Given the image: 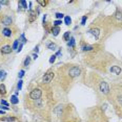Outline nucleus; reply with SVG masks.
<instances>
[{
	"mask_svg": "<svg viewBox=\"0 0 122 122\" xmlns=\"http://www.w3.org/2000/svg\"><path fill=\"white\" fill-rule=\"evenodd\" d=\"M41 96H42V90L39 88L34 89V90L30 93V98L34 101L38 100V99H41Z\"/></svg>",
	"mask_w": 122,
	"mask_h": 122,
	"instance_id": "f257e3e1",
	"label": "nucleus"
},
{
	"mask_svg": "<svg viewBox=\"0 0 122 122\" xmlns=\"http://www.w3.org/2000/svg\"><path fill=\"white\" fill-rule=\"evenodd\" d=\"M99 90H100V92L102 94H104V95H107V94L110 93V86L109 84H107L106 81H101L100 82V85H99Z\"/></svg>",
	"mask_w": 122,
	"mask_h": 122,
	"instance_id": "f03ea898",
	"label": "nucleus"
},
{
	"mask_svg": "<svg viewBox=\"0 0 122 122\" xmlns=\"http://www.w3.org/2000/svg\"><path fill=\"white\" fill-rule=\"evenodd\" d=\"M81 73V70H80L79 67H72L70 70H68V76L72 77V78H75V77H78Z\"/></svg>",
	"mask_w": 122,
	"mask_h": 122,
	"instance_id": "7ed1b4c3",
	"label": "nucleus"
},
{
	"mask_svg": "<svg viewBox=\"0 0 122 122\" xmlns=\"http://www.w3.org/2000/svg\"><path fill=\"white\" fill-rule=\"evenodd\" d=\"M54 76H55L54 72H52V71L48 72L46 74H44V76H43V78H42L43 82H44V84H49V82H51L52 80H53V78H54Z\"/></svg>",
	"mask_w": 122,
	"mask_h": 122,
	"instance_id": "20e7f679",
	"label": "nucleus"
},
{
	"mask_svg": "<svg viewBox=\"0 0 122 122\" xmlns=\"http://www.w3.org/2000/svg\"><path fill=\"white\" fill-rule=\"evenodd\" d=\"M115 102L117 103L118 107H121L122 109V92H118L117 95L115 97Z\"/></svg>",
	"mask_w": 122,
	"mask_h": 122,
	"instance_id": "39448f33",
	"label": "nucleus"
},
{
	"mask_svg": "<svg viewBox=\"0 0 122 122\" xmlns=\"http://www.w3.org/2000/svg\"><path fill=\"white\" fill-rule=\"evenodd\" d=\"M12 47H11L10 45H4L1 47V49H0V51H1L2 54H10L11 52H12Z\"/></svg>",
	"mask_w": 122,
	"mask_h": 122,
	"instance_id": "423d86ee",
	"label": "nucleus"
},
{
	"mask_svg": "<svg viewBox=\"0 0 122 122\" xmlns=\"http://www.w3.org/2000/svg\"><path fill=\"white\" fill-rule=\"evenodd\" d=\"M12 22H13V19H12V17L11 16H5V17L2 19V23L4 24V25H11L12 24Z\"/></svg>",
	"mask_w": 122,
	"mask_h": 122,
	"instance_id": "0eeeda50",
	"label": "nucleus"
},
{
	"mask_svg": "<svg viewBox=\"0 0 122 122\" xmlns=\"http://www.w3.org/2000/svg\"><path fill=\"white\" fill-rule=\"evenodd\" d=\"M90 32L93 36H95V38L96 39H98L99 38V36H100V29L99 28H92L91 30H90Z\"/></svg>",
	"mask_w": 122,
	"mask_h": 122,
	"instance_id": "6e6552de",
	"label": "nucleus"
},
{
	"mask_svg": "<svg viewBox=\"0 0 122 122\" xmlns=\"http://www.w3.org/2000/svg\"><path fill=\"white\" fill-rule=\"evenodd\" d=\"M115 19L118 23H122V10H117L115 15Z\"/></svg>",
	"mask_w": 122,
	"mask_h": 122,
	"instance_id": "1a4fd4ad",
	"label": "nucleus"
},
{
	"mask_svg": "<svg viewBox=\"0 0 122 122\" xmlns=\"http://www.w3.org/2000/svg\"><path fill=\"white\" fill-rule=\"evenodd\" d=\"M2 34H3L4 37L10 38L11 36H12V30H11L10 28H7V27H5V28L2 29Z\"/></svg>",
	"mask_w": 122,
	"mask_h": 122,
	"instance_id": "9d476101",
	"label": "nucleus"
},
{
	"mask_svg": "<svg viewBox=\"0 0 122 122\" xmlns=\"http://www.w3.org/2000/svg\"><path fill=\"white\" fill-rule=\"evenodd\" d=\"M54 112L57 114V116H59V117H60V116L62 115V105H61V104L57 105V107H56V109L54 110Z\"/></svg>",
	"mask_w": 122,
	"mask_h": 122,
	"instance_id": "9b49d317",
	"label": "nucleus"
},
{
	"mask_svg": "<svg viewBox=\"0 0 122 122\" xmlns=\"http://www.w3.org/2000/svg\"><path fill=\"white\" fill-rule=\"evenodd\" d=\"M11 103H13V104H18L19 103V99L16 95H13L12 97H11Z\"/></svg>",
	"mask_w": 122,
	"mask_h": 122,
	"instance_id": "f8f14e48",
	"label": "nucleus"
},
{
	"mask_svg": "<svg viewBox=\"0 0 122 122\" xmlns=\"http://www.w3.org/2000/svg\"><path fill=\"white\" fill-rule=\"evenodd\" d=\"M0 94H2V95L6 94V88H5V86L3 84L0 85Z\"/></svg>",
	"mask_w": 122,
	"mask_h": 122,
	"instance_id": "ddd939ff",
	"label": "nucleus"
},
{
	"mask_svg": "<svg viewBox=\"0 0 122 122\" xmlns=\"http://www.w3.org/2000/svg\"><path fill=\"white\" fill-rule=\"evenodd\" d=\"M52 32H53V35H54V36H58V34L60 32V28H59V27H56V26L53 27V28H52Z\"/></svg>",
	"mask_w": 122,
	"mask_h": 122,
	"instance_id": "4468645a",
	"label": "nucleus"
},
{
	"mask_svg": "<svg viewBox=\"0 0 122 122\" xmlns=\"http://www.w3.org/2000/svg\"><path fill=\"white\" fill-rule=\"evenodd\" d=\"M64 23L66 24V25H70V24L72 23V19L68 17V16H65L64 17Z\"/></svg>",
	"mask_w": 122,
	"mask_h": 122,
	"instance_id": "2eb2a0df",
	"label": "nucleus"
},
{
	"mask_svg": "<svg viewBox=\"0 0 122 122\" xmlns=\"http://www.w3.org/2000/svg\"><path fill=\"white\" fill-rule=\"evenodd\" d=\"M83 51H91V50H93V49H94V47L93 46H84V47H83Z\"/></svg>",
	"mask_w": 122,
	"mask_h": 122,
	"instance_id": "dca6fc26",
	"label": "nucleus"
},
{
	"mask_svg": "<svg viewBox=\"0 0 122 122\" xmlns=\"http://www.w3.org/2000/svg\"><path fill=\"white\" fill-rule=\"evenodd\" d=\"M18 44H19V40H15L13 46H12V49H18Z\"/></svg>",
	"mask_w": 122,
	"mask_h": 122,
	"instance_id": "f3484780",
	"label": "nucleus"
},
{
	"mask_svg": "<svg viewBox=\"0 0 122 122\" xmlns=\"http://www.w3.org/2000/svg\"><path fill=\"white\" fill-rule=\"evenodd\" d=\"M68 46L70 47H74L75 46V39L74 38H71V41L68 42Z\"/></svg>",
	"mask_w": 122,
	"mask_h": 122,
	"instance_id": "a211bd4d",
	"label": "nucleus"
},
{
	"mask_svg": "<svg viewBox=\"0 0 122 122\" xmlns=\"http://www.w3.org/2000/svg\"><path fill=\"white\" fill-rule=\"evenodd\" d=\"M63 17H64V15H63L62 13H57V14H56V18L58 19V20H60V19H62Z\"/></svg>",
	"mask_w": 122,
	"mask_h": 122,
	"instance_id": "6ab92c4d",
	"label": "nucleus"
},
{
	"mask_svg": "<svg viewBox=\"0 0 122 122\" xmlns=\"http://www.w3.org/2000/svg\"><path fill=\"white\" fill-rule=\"evenodd\" d=\"M49 47V49H51V50H55V48H56V44H54V43H52V44H49V45L48 46Z\"/></svg>",
	"mask_w": 122,
	"mask_h": 122,
	"instance_id": "aec40b11",
	"label": "nucleus"
},
{
	"mask_svg": "<svg viewBox=\"0 0 122 122\" xmlns=\"http://www.w3.org/2000/svg\"><path fill=\"white\" fill-rule=\"evenodd\" d=\"M30 63V57L27 56L26 59H25V61H24V66H29Z\"/></svg>",
	"mask_w": 122,
	"mask_h": 122,
	"instance_id": "412c9836",
	"label": "nucleus"
},
{
	"mask_svg": "<svg viewBox=\"0 0 122 122\" xmlns=\"http://www.w3.org/2000/svg\"><path fill=\"white\" fill-rule=\"evenodd\" d=\"M60 24H62V21H61V20H56V21L54 22V25L56 26V27H59Z\"/></svg>",
	"mask_w": 122,
	"mask_h": 122,
	"instance_id": "4be33fe9",
	"label": "nucleus"
},
{
	"mask_svg": "<svg viewBox=\"0 0 122 122\" xmlns=\"http://www.w3.org/2000/svg\"><path fill=\"white\" fill-rule=\"evenodd\" d=\"M37 2H38V3H39L40 5H42V6H45V5H46V4H48V3H49V2H48V1H41V0H38V1H37Z\"/></svg>",
	"mask_w": 122,
	"mask_h": 122,
	"instance_id": "5701e85b",
	"label": "nucleus"
},
{
	"mask_svg": "<svg viewBox=\"0 0 122 122\" xmlns=\"http://www.w3.org/2000/svg\"><path fill=\"white\" fill-rule=\"evenodd\" d=\"M68 38H70V32L66 31L65 34H64V36H63V39H64L65 41H67V40H68Z\"/></svg>",
	"mask_w": 122,
	"mask_h": 122,
	"instance_id": "b1692460",
	"label": "nucleus"
},
{
	"mask_svg": "<svg viewBox=\"0 0 122 122\" xmlns=\"http://www.w3.org/2000/svg\"><path fill=\"white\" fill-rule=\"evenodd\" d=\"M55 61H56V55H52L51 59H49V63L53 64V63L55 62Z\"/></svg>",
	"mask_w": 122,
	"mask_h": 122,
	"instance_id": "393cba45",
	"label": "nucleus"
},
{
	"mask_svg": "<svg viewBox=\"0 0 122 122\" xmlns=\"http://www.w3.org/2000/svg\"><path fill=\"white\" fill-rule=\"evenodd\" d=\"M19 3H20V4L22 5V6L24 7V9H26V7H27V5H26V2H25V1H23V0H22V1H20V2H19Z\"/></svg>",
	"mask_w": 122,
	"mask_h": 122,
	"instance_id": "a878e982",
	"label": "nucleus"
},
{
	"mask_svg": "<svg viewBox=\"0 0 122 122\" xmlns=\"http://www.w3.org/2000/svg\"><path fill=\"white\" fill-rule=\"evenodd\" d=\"M17 88H18V90H21V88H22V80H19V82L17 85Z\"/></svg>",
	"mask_w": 122,
	"mask_h": 122,
	"instance_id": "bb28decb",
	"label": "nucleus"
},
{
	"mask_svg": "<svg viewBox=\"0 0 122 122\" xmlns=\"http://www.w3.org/2000/svg\"><path fill=\"white\" fill-rule=\"evenodd\" d=\"M86 19H87L86 16H83V18H82V22H81L82 25H84V24H85V21H86Z\"/></svg>",
	"mask_w": 122,
	"mask_h": 122,
	"instance_id": "cd10ccee",
	"label": "nucleus"
},
{
	"mask_svg": "<svg viewBox=\"0 0 122 122\" xmlns=\"http://www.w3.org/2000/svg\"><path fill=\"white\" fill-rule=\"evenodd\" d=\"M23 75H24V70H21L20 72H19V78H21V77H23Z\"/></svg>",
	"mask_w": 122,
	"mask_h": 122,
	"instance_id": "c85d7f7f",
	"label": "nucleus"
},
{
	"mask_svg": "<svg viewBox=\"0 0 122 122\" xmlns=\"http://www.w3.org/2000/svg\"><path fill=\"white\" fill-rule=\"evenodd\" d=\"M1 104H3L4 107H7V105H9V103H7L6 101H5V100H2V99H1Z\"/></svg>",
	"mask_w": 122,
	"mask_h": 122,
	"instance_id": "c756f323",
	"label": "nucleus"
},
{
	"mask_svg": "<svg viewBox=\"0 0 122 122\" xmlns=\"http://www.w3.org/2000/svg\"><path fill=\"white\" fill-rule=\"evenodd\" d=\"M0 109H2V110H4V111H7V110H9V107H4V105H0Z\"/></svg>",
	"mask_w": 122,
	"mask_h": 122,
	"instance_id": "7c9ffc66",
	"label": "nucleus"
},
{
	"mask_svg": "<svg viewBox=\"0 0 122 122\" xmlns=\"http://www.w3.org/2000/svg\"><path fill=\"white\" fill-rule=\"evenodd\" d=\"M5 76V72L4 71H0V78L1 77H4Z\"/></svg>",
	"mask_w": 122,
	"mask_h": 122,
	"instance_id": "2f4dec72",
	"label": "nucleus"
},
{
	"mask_svg": "<svg viewBox=\"0 0 122 122\" xmlns=\"http://www.w3.org/2000/svg\"><path fill=\"white\" fill-rule=\"evenodd\" d=\"M3 120H5V121H14L15 120V118H4Z\"/></svg>",
	"mask_w": 122,
	"mask_h": 122,
	"instance_id": "473e14b6",
	"label": "nucleus"
},
{
	"mask_svg": "<svg viewBox=\"0 0 122 122\" xmlns=\"http://www.w3.org/2000/svg\"><path fill=\"white\" fill-rule=\"evenodd\" d=\"M22 46H23V44H20V45H19V47H18V49H17V52H20L21 51V48H22Z\"/></svg>",
	"mask_w": 122,
	"mask_h": 122,
	"instance_id": "72a5a7b5",
	"label": "nucleus"
},
{
	"mask_svg": "<svg viewBox=\"0 0 122 122\" xmlns=\"http://www.w3.org/2000/svg\"><path fill=\"white\" fill-rule=\"evenodd\" d=\"M37 57H38V55H37V54H34V59L36 60V59H37Z\"/></svg>",
	"mask_w": 122,
	"mask_h": 122,
	"instance_id": "f704fd0d",
	"label": "nucleus"
},
{
	"mask_svg": "<svg viewBox=\"0 0 122 122\" xmlns=\"http://www.w3.org/2000/svg\"><path fill=\"white\" fill-rule=\"evenodd\" d=\"M1 114L3 115V114H4V111H0V115H1Z\"/></svg>",
	"mask_w": 122,
	"mask_h": 122,
	"instance_id": "c9c22d12",
	"label": "nucleus"
}]
</instances>
